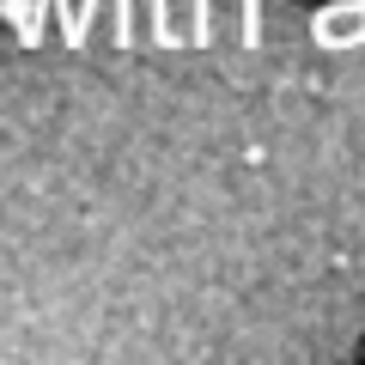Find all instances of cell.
<instances>
[{"label":"cell","mask_w":365,"mask_h":365,"mask_svg":"<svg viewBox=\"0 0 365 365\" xmlns=\"http://www.w3.org/2000/svg\"><path fill=\"white\" fill-rule=\"evenodd\" d=\"M6 6V19L19 25V43H37L43 37V13H49L55 0H0Z\"/></svg>","instance_id":"obj_1"},{"label":"cell","mask_w":365,"mask_h":365,"mask_svg":"<svg viewBox=\"0 0 365 365\" xmlns=\"http://www.w3.org/2000/svg\"><path fill=\"white\" fill-rule=\"evenodd\" d=\"M244 43H250V49L262 43V6H256V0H244Z\"/></svg>","instance_id":"obj_2"},{"label":"cell","mask_w":365,"mask_h":365,"mask_svg":"<svg viewBox=\"0 0 365 365\" xmlns=\"http://www.w3.org/2000/svg\"><path fill=\"white\" fill-rule=\"evenodd\" d=\"M195 43H207V0H195Z\"/></svg>","instance_id":"obj_3"},{"label":"cell","mask_w":365,"mask_h":365,"mask_svg":"<svg viewBox=\"0 0 365 365\" xmlns=\"http://www.w3.org/2000/svg\"><path fill=\"white\" fill-rule=\"evenodd\" d=\"M153 25H158V43H170V31H165V0H153Z\"/></svg>","instance_id":"obj_4"}]
</instances>
